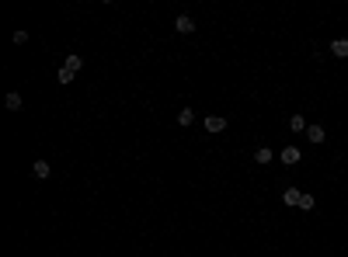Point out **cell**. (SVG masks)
<instances>
[{"label":"cell","mask_w":348,"mask_h":257,"mask_svg":"<svg viewBox=\"0 0 348 257\" xmlns=\"http://www.w3.org/2000/svg\"><path fill=\"white\" fill-rule=\"evenodd\" d=\"M56 80H60V84H70V80H73V73H70L67 66H63V70H60V73H56Z\"/></svg>","instance_id":"cell-14"},{"label":"cell","mask_w":348,"mask_h":257,"mask_svg":"<svg viewBox=\"0 0 348 257\" xmlns=\"http://www.w3.org/2000/svg\"><path fill=\"white\" fill-rule=\"evenodd\" d=\"M7 108L18 112V108H21V94H7Z\"/></svg>","instance_id":"cell-12"},{"label":"cell","mask_w":348,"mask_h":257,"mask_svg":"<svg viewBox=\"0 0 348 257\" xmlns=\"http://www.w3.org/2000/svg\"><path fill=\"white\" fill-rule=\"evenodd\" d=\"M289 126H292V132H306V118H303V115H292V118H289Z\"/></svg>","instance_id":"cell-9"},{"label":"cell","mask_w":348,"mask_h":257,"mask_svg":"<svg viewBox=\"0 0 348 257\" xmlns=\"http://www.w3.org/2000/svg\"><path fill=\"white\" fill-rule=\"evenodd\" d=\"M299 198H303L299 188H285V192H282V202H285V205H299Z\"/></svg>","instance_id":"cell-5"},{"label":"cell","mask_w":348,"mask_h":257,"mask_svg":"<svg viewBox=\"0 0 348 257\" xmlns=\"http://www.w3.org/2000/svg\"><path fill=\"white\" fill-rule=\"evenodd\" d=\"M306 139H310V142H324V128L310 126V128H306Z\"/></svg>","instance_id":"cell-8"},{"label":"cell","mask_w":348,"mask_h":257,"mask_svg":"<svg viewBox=\"0 0 348 257\" xmlns=\"http://www.w3.org/2000/svg\"><path fill=\"white\" fill-rule=\"evenodd\" d=\"M80 66H84V60H80V56H67V70H70V73H77Z\"/></svg>","instance_id":"cell-11"},{"label":"cell","mask_w":348,"mask_h":257,"mask_svg":"<svg viewBox=\"0 0 348 257\" xmlns=\"http://www.w3.org/2000/svg\"><path fill=\"white\" fill-rule=\"evenodd\" d=\"M192 122H195V112H192V108H185V112H178V126H192Z\"/></svg>","instance_id":"cell-7"},{"label":"cell","mask_w":348,"mask_h":257,"mask_svg":"<svg viewBox=\"0 0 348 257\" xmlns=\"http://www.w3.org/2000/svg\"><path fill=\"white\" fill-rule=\"evenodd\" d=\"M174 28H178L181 35H192V32H195V21H192L188 14H178V21H174Z\"/></svg>","instance_id":"cell-3"},{"label":"cell","mask_w":348,"mask_h":257,"mask_svg":"<svg viewBox=\"0 0 348 257\" xmlns=\"http://www.w3.org/2000/svg\"><path fill=\"white\" fill-rule=\"evenodd\" d=\"M223 128H226V118H223V115H209L206 118V132L216 136V132H223Z\"/></svg>","instance_id":"cell-4"},{"label":"cell","mask_w":348,"mask_h":257,"mask_svg":"<svg viewBox=\"0 0 348 257\" xmlns=\"http://www.w3.org/2000/svg\"><path fill=\"white\" fill-rule=\"evenodd\" d=\"M278 160H282L285 167H296V164H299V146H285V150L278 153Z\"/></svg>","instance_id":"cell-1"},{"label":"cell","mask_w":348,"mask_h":257,"mask_svg":"<svg viewBox=\"0 0 348 257\" xmlns=\"http://www.w3.org/2000/svg\"><path fill=\"white\" fill-rule=\"evenodd\" d=\"M331 56L334 60H348V38H334L331 42Z\"/></svg>","instance_id":"cell-2"},{"label":"cell","mask_w":348,"mask_h":257,"mask_svg":"<svg viewBox=\"0 0 348 257\" xmlns=\"http://www.w3.org/2000/svg\"><path fill=\"white\" fill-rule=\"evenodd\" d=\"M313 205H317V202H313V194H303V198H299V208H303V212H310Z\"/></svg>","instance_id":"cell-13"},{"label":"cell","mask_w":348,"mask_h":257,"mask_svg":"<svg viewBox=\"0 0 348 257\" xmlns=\"http://www.w3.org/2000/svg\"><path fill=\"white\" fill-rule=\"evenodd\" d=\"M254 160H258V164H272V150H268V146H261V150L254 153Z\"/></svg>","instance_id":"cell-10"},{"label":"cell","mask_w":348,"mask_h":257,"mask_svg":"<svg viewBox=\"0 0 348 257\" xmlns=\"http://www.w3.org/2000/svg\"><path fill=\"white\" fill-rule=\"evenodd\" d=\"M32 174H35L39 181H46V178H49V164H46V160H35V164H32Z\"/></svg>","instance_id":"cell-6"}]
</instances>
